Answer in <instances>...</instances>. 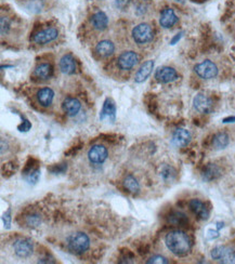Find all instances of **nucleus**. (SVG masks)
<instances>
[{"label":"nucleus","instance_id":"obj_1","mask_svg":"<svg viewBox=\"0 0 235 264\" xmlns=\"http://www.w3.org/2000/svg\"><path fill=\"white\" fill-rule=\"evenodd\" d=\"M165 243L167 248L177 257H185L191 250V240L188 235L177 229L166 235Z\"/></svg>","mask_w":235,"mask_h":264},{"label":"nucleus","instance_id":"obj_2","mask_svg":"<svg viewBox=\"0 0 235 264\" xmlns=\"http://www.w3.org/2000/svg\"><path fill=\"white\" fill-rule=\"evenodd\" d=\"M130 36L133 42L139 47L150 45L155 39V28L151 22L141 20L131 28Z\"/></svg>","mask_w":235,"mask_h":264},{"label":"nucleus","instance_id":"obj_3","mask_svg":"<svg viewBox=\"0 0 235 264\" xmlns=\"http://www.w3.org/2000/svg\"><path fill=\"white\" fill-rule=\"evenodd\" d=\"M140 55L134 50H125L116 59V67L120 72H131L139 64Z\"/></svg>","mask_w":235,"mask_h":264},{"label":"nucleus","instance_id":"obj_4","mask_svg":"<svg viewBox=\"0 0 235 264\" xmlns=\"http://www.w3.org/2000/svg\"><path fill=\"white\" fill-rule=\"evenodd\" d=\"M90 239L87 234L83 232H76L71 234L67 238V247L73 254L83 255L89 249Z\"/></svg>","mask_w":235,"mask_h":264},{"label":"nucleus","instance_id":"obj_5","mask_svg":"<svg viewBox=\"0 0 235 264\" xmlns=\"http://www.w3.org/2000/svg\"><path fill=\"white\" fill-rule=\"evenodd\" d=\"M194 73L195 75L204 80H210L214 79L219 74V67H218L217 63L213 60H203L198 62L197 64L194 66Z\"/></svg>","mask_w":235,"mask_h":264},{"label":"nucleus","instance_id":"obj_6","mask_svg":"<svg viewBox=\"0 0 235 264\" xmlns=\"http://www.w3.org/2000/svg\"><path fill=\"white\" fill-rule=\"evenodd\" d=\"M60 36L59 28L55 26H47L42 28L33 35V43L38 45H46L55 42Z\"/></svg>","mask_w":235,"mask_h":264},{"label":"nucleus","instance_id":"obj_7","mask_svg":"<svg viewBox=\"0 0 235 264\" xmlns=\"http://www.w3.org/2000/svg\"><path fill=\"white\" fill-rule=\"evenodd\" d=\"M89 26L94 31L102 33L106 31L110 26V16L107 15L105 11L101 9H95L89 16Z\"/></svg>","mask_w":235,"mask_h":264},{"label":"nucleus","instance_id":"obj_8","mask_svg":"<svg viewBox=\"0 0 235 264\" xmlns=\"http://www.w3.org/2000/svg\"><path fill=\"white\" fill-rule=\"evenodd\" d=\"M94 51L99 59H108L116 52V44L112 38H101L95 43Z\"/></svg>","mask_w":235,"mask_h":264},{"label":"nucleus","instance_id":"obj_9","mask_svg":"<svg viewBox=\"0 0 235 264\" xmlns=\"http://www.w3.org/2000/svg\"><path fill=\"white\" fill-rule=\"evenodd\" d=\"M193 107L197 113L210 114L215 110V102L205 93H197L193 100Z\"/></svg>","mask_w":235,"mask_h":264},{"label":"nucleus","instance_id":"obj_10","mask_svg":"<svg viewBox=\"0 0 235 264\" xmlns=\"http://www.w3.org/2000/svg\"><path fill=\"white\" fill-rule=\"evenodd\" d=\"M214 260L221 263H235V250L229 247L218 246L210 252Z\"/></svg>","mask_w":235,"mask_h":264},{"label":"nucleus","instance_id":"obj_11","mask_svg":"<svg viewBox=\"0 0 235 264\" xmlns=\"http://www.w3.org/2000/svg\"><path fill=\"white\" fill-rule=\"evenodd\" d=\"M158 22L159 25L165 30H169V28H173L179 23V16L177 15L176 11L173 8L166 7L160 11Z\"/></svg>","mask_w":235,"mask_h":264},{"label":"nucleus","instance_id":"obj_12","mask_svg":"<svg viewBox=\"0 0 235 264\" xmlns=\"http://www.w3.org/2000/svg\"><path fill=\"white\" fill-rule=\"evenodd\" d=\"M130 10L136 18L144 19L152 12L153 4L151 0H134Z\"/></svg>","mask_w":235,"mask_h":264},{"label":"nucleus","instance_id":"obj_13","mask_svg":"<svg viewBox=\"0 0 235 264\" xmlns=\"http://www.w3.org/2000/svg\"><path fill=\"white\" fill-rule=\"evenodd\" d=\"M179 78V74L174 67L160 66L155 72V79L159 84H170Z\"/></svg>","mask_w":235,"mask_h":264},{"label":"nucleus","instance_id":"obj_14","mask_svg":"<svg viewBox=\"0 0 235 264\" xmlns=\"http://www.w3.org/2000/svg\"><path fill=\"white\" fill-rule=\"evenodd\" d=\"M13 249L15 255L18 256L21 259H26V258L31 257L34 250L33 242L28 238H21L15 240L13 244Z\"/></svg>","mask_w":235,"mask_h":264},{"label":"nucleus","instance_id":"obj_15","mask_svg":"<svg viewBox=\"0 0 235 264\" xmlns=\"http://www.w3.org/2000/svg\"><path fill=\"white\" fill-rule=\"evenodd\" d=\"M55 92L52 88L44 87L40 88L36 92V101L42 107H50L54 101Z\"/></svg>","mask_w":235,"mask_h":264},{"label":"nucleus","instance_id":"obj_16","mask_svg":"<svg viewBox=\"0 0 235 264\" xmlns=\"http://www.w3.org/2000/svg\"><path fill=\"white\" fill-rule=\"evenodd\" d=\"M62 110L67 116L74 117L79 114L80 110H82V103L74 96H66L62 102Z\"/></svg>","mask_w":235,"mask_h":264},{"label":"nucleus","instance_id":"obj_17","mask_svg":"<svg viewBox=\"0 0 235 264\" xmlns=\"http://www.w3.org/2000/svg\"><path fill=\"white\" fill-rule=\"evenodd\" d=\"M107 156H108L107 148L100 144L94 145L88 152V158L90 160V163L95 164V165H100V164L104 163L107 159Z\"/></svg>","mask_w":235,"mask_h":264},{"label":"nucleus","instance_id":"obj_18","mask_svg":"<svg viewBox=\"0 0 235 264\" xmlns=\"http://www.w3.org/2000/svg\"><path fill=\"white\" fill-rule=\"evenodd\" d=\"M59 68L64 75H73L76 72V61L70 53L61 56L59 61Z\"/></svg>","mask_w":235,"mask_h":264},{"label":"nucleus","instance_id":"obj_19","mask_svg":"<svg viewBox=\"0 0 235 264\" xmlns=\"http://www.w3.org/2000/svg\"><path fill=\"white\" fill-rule=\"evenodd\" d=\"M116 119V105L113 102L112 99L107 97L104 101V104L100 113V120H110L111 123H114Z\"/></svg>","mask_w":235,"mask_h":264},{"label":"nucleus","instance_id":"obj_20","mask_svg":"<svg viewBox=\"0 0 235 264\" xmlns=\"http://www.w3.org/2000/svg\"><path fill=\"white\" fill-rule=\"evenodd\" d=\"M154 63L153 60H148L146 62L143 63V64L139 67V70L137 71L136 75H135V82L137 84H142L144 83L145 80L150 77V75L153 72V68H154Z\"/></svg>","mask_w":235,"mask_h":264},{"label":"nucleus","instance_id":"obj_21","mask_svg":"<svg viewBox=\"0 0 235 264\" xmlns=\"http://www.w3.org/2000/svg\"><path fill=\"white\" fill-rule=\"evenodd\" d=\"M190 131L183 128L176 129L173 134V143L177 147H185L191 142Z\"/></svg>","mask_w":235,"mask_h":264},{"label":"nucleus","instance_id":"obj_22","mask_svg":"<svg viewBox=\"0 0 235 264\" xmlns=\"http://www.w3.org/2000/svg\"><path fill=\"white\" fill-rule=\"evenodd\" d=\"M53 75V67L50 63L43 62L35 67L34 70V76L39 80H48Z\"/></svg>","mask_w":235,"mask_h":264},{"label":"nucleus","instance_id":"obj_23","mask_svg":"<svg viewBox=\"0 0 235 264\" xmlns=\"http://www.w3.org/2000/svg\"><path fill=\"white\" fill-rule=\"evenodd\" d=\"M190 208L191 210L195 214L199 219L202 220H207L209 218V211L207 209V207H206V205L202 202V200L199 199H192L190 202Z\"/></svg>","mask_w":235,"mask_h":264},{"label":"nucleus","instance_id":"obj_24","mask_svg":"<svg viewBox=\"0 0 235 264\" xmlns=\"http://www.w3.org/2000/svg\"><path fill=\"white\" fill-rule=\"evenodd\" d=\"M221 176V170L215 164H208L202 172V176L205 181L210 182L218 179Z\"/></svg>","mask_w":235,"mask_h":264},{"label":"nucleus","instance_id":"obj_25","mask_svg":"<svg viewBox=\"0 0 235 264\" xmlns=\"http://www.w3.org/2000/svg\"><path fill=\"white\" fill-rule=\"evenodd\" d=\"M47 0H24V7L32 13H39L46 8Z\"/></svg>","mask_w":235,"mask_h":264},{"label":"nucleus","instance_id":"obj_26","mask_svg":"<svg viewBox=\"0 0 235 264\" xmlns=\"http://www.w3.org/2000/svg\"><path fill=\"white\" fill-rule=\"evenodd\" d=\"M229 143H230V137L226 132H219L214 136L213 145L216 150H223L229 145Z\"/></svg>","mask_w":235,"mask_h":264},{"label":"nucleus","instance_id":"obj_27","mask_svg":"<svg viewBox=\"0 0 235 264\" xmlns=\"http://www.w3.org/2000/svg\"><path fill=\"white\" fill-rule=\"evenodd\" d=\"M124 187L127 189L128 192L133 193V194H137L139 193L140 191V185L138 181L136 180V177H134L133 176H127L124 179Z\"/></svg>","mask_w":235,"mask_h":264},{"label":"nucleus","instance_id":"obj_28","mask_svg":"<svg viewBox=\"0 0 235 264\" xmlns=\"http://www.w3.org/2000/svg\"><path fill=\"white\" fill-rule=\"evenodd\" d=\"M169 222L175 225H185L188 222V220L185 214L177 211L169 216Z\"/></svg>","mask_w":235,"mask_h":264},{"label":"nucleus","instance_id":"obj_29","mask_svg":"<svg viewBox=\"0 0 235 264\" xmlns=\"http://www.w3.org/2000/svg\"><path fill=\"white\" fill-rule=\"evenodd\" d=\"M25 180L28 184H36L40 177V170L38 168H31L25 170Z\"/></svg>","mask_w":235,"mask_h":264},{"label":"nucleus","instance_id":"obj_30","mask_svg":"<svg viewBox=\"0 0 235 264\" xmlns=\"http://www.w3.org/2000/svg\"><path fill=\"white\" fill-rule=\"evenodd\" d=\"M160 176L166 182L174 181L176 177V170L173 167H170V166L165 165L162 167V170H160Z\"/></svg>","mask_w":235,"mask_h":264},{"label":"nucleus","instance_id":"obj_31","mask_svg":"<svg viewBox=\"0 0 235 264\" xmlns=\"http://www.w3.org/2000/svg\"><path fill=\"white\" fill-rule=\"evenodd\" d=\"M133 2L134 0H112L113 7L117 11H119V12H124V11L130 10Z\"/></svg>","mask_w":235,"mask_h":264},{"label":"nucleus","instance_id":"obj_32","mask_svg":"<svg viewBox=\"0 0 235 264\" xmlns=\"http://www.w3.org/2000/svg\"><path fill=\"white\" fill-rule=\"evenodd\" d=\"M26 223H27V225L33 226V227L38 226L40 223H42V219H40V217L37 215H32L30 217H27Z\"/></svg>","mask_w":235,"mask_h":264},{"label":"nucleus","instance_id":"obj_33","mask_svg":"<svg viewBox=\"0 0 235 264\" xmlns=\"http://www.w3.org/2000/svg\"><path fill=\"white\" fill-rule=\"evenodd\" d=\"M66 169H67V166L65 164H60L58 166L56 165L53 166V167L49 168L48 170H50L54 175H58V174H63V172H64Z\"/></svg>","mask_w":235,"mask_h":264},{"label":"nucleus","instance_id":"obj_34","mask_svg":"<svg viewBox=\"0 0 235 264\" xmlns=\"http://www.w3.org/2000/svg\"><path fill=\"white\" fill-rule=\"evenodd\" d=\"M146 263H159V264H162V263H168V260L166 259V258L162 257V256H154L152 257L150 260H147Z\"/></svg>","mask_w":235,"mask_h":264},{"label":"nucleus","instance_id":"obj_35","mask_svg":"<svg viewBox=\"0 0 235 264\" xmlns=\"http://www.w3.org/2000/svg\"><path fill=\"white\" fill-rule=\"evenodd\" d=\"M31 128H32V124L30 123V120L26 119V118H24V122H23V123L19 126V127H18V129H19L21 132H23V131L26 132V131L30 130Z\"/></svg>","mask_w":235,"mask_h":264},{"label":"nucleus","instance_id":"obj_36","mask_svg":"<svg viewBox=\"0 0 235 264\" xmlns=\"http://www.w3.org/2000/svg\"><path fill=\"white\" fill-rule=\"evenodd\" d=\"M2 221H3L4 226L7 227V228H9L10 225H11V210H10V209L3 215V217H2Z\"/></svg>","mask_w":235,"mask_h":264},{"label":"nucleus","instance_id":"obj_37","mask_svg":"<svg viewBox=\"0 0 235 264\" xmlns=\"http://www.w3.org/2000/svg\"><path fill=\"white\" fill-rule=\"evenodd\" d=\"M207 236L209 239H214V238H217L218 236H219V234H218V232H216V231H213V229H209Z\"/></svg>","mask_w":235,"mask_h":264},{"label":"nucleus","instance_id":"obj_38","mask_svg":"<svg viewBox=\"0 0 235 264\" xmlns=\"http://www.w3.org/2000/svg\"><path fill=\"white\" fill-rule=\"evenodd\" d=\"M182 34L183 33H179V34H177V35L173 38V39H171V42H170V44H176L178 42H179V40L181 39V37H182Z\"/></svg>","mask_w":235,"mask_h":264},{"label":"nucleus","instance_id":"obj_39","mask_svg":"<svg viewBox=\"0 0 235 264\" xmlns=\"http://www.w3.org/2000/svg\"><path fill=\"white\" fill-rule=\"evenodd\" d=\"M225 124H228V123H235V117H228V118H225L223 119V122Z\"/></svg>","mask_w":235,"mask_h":264},{"label":"nucleus","instance_id":"obj_40","mask_svg":"<svg viewBox=\"0 0 235 264\" xmlns=\"http://www.w3.org/2000/svg\"><path fill=\"white\" fill-rule=\"evenodd\" d=\"M218 229H220L221 227H223V223H221V222H219V223H218Z\"/></svg>","mask_w":235,"mask_h":264},{"label":"nucleus","instance_id":"obj_41","mask_svg":"<svg viewBox=\"0 0 235 264\" xmlns=\"http://www.w3.org/2000/svg\"><path fill=\"white\" fill-rule=\"evenodd\" d=\"M174 1H177V2H183L185 0H174Z\"/></svg>","mask_w":235,"mask_h":264}]
</instances>
